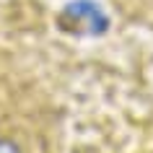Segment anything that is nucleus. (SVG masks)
Returning <instances> with one entry per match:
<instances>
[{
    "mask_svg": "<svg viewBox=\"0 0 153 153\" xmlns=\"http://www.w3.org/2000/svg\"><path fill=\"white\" fill-rule=\"evenodd\" d=\"M0 153H29L16 135H0Z\"/></svg>",
    "mask_w": 153,
    "mask_h": 153,
    "instance_id": "f257e3e1",
    "label": "nucleus"
}]
</instances>
